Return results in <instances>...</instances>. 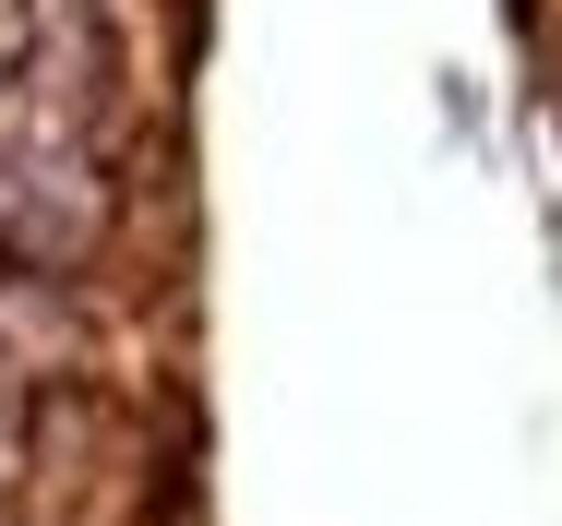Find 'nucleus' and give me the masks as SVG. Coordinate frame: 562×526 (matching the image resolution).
Instances as JSON below:
<instances>
[{
	"mask_svg": "<svg viewBox=\"0 0 562 526\" xmlns=\"http://www.w3.org/2000/svg\"><path fill=\"white\" fill-rule=\"evenodd\" d=\"M36 60V0H0V85Z\"/></svg>",
	"mask_w": 562,
	"mask_h": 526,
	"instance_id": "nucleus-1",
	"label": "nucleus"
}]
</instances>
